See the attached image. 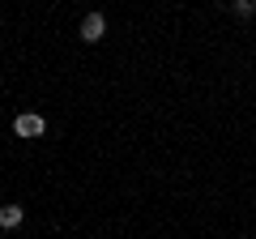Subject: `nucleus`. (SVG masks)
Listing matches in <instances>:
<instances>
[{
	"label": "nucleus",
	"instance_id": "1",
	"mask_svg": "<svg viewBox=\"0 0 256 239\" xmlns=\"http://www.w3.org/2000/svg\"><path fill=\"white\" fill-rule=\"evenodd\" d=\"M13 132L26 137V141H34V137H43V132H47V120L38 116V111H22V116L13 120Z\"/></svg>",
	"mask_w": 256,
	"mask_h": 239
},
{
	"label": "nucleus",
	"instance_id": "2",
	"mask_svg": "<svg viewBox=\"0 0 256 239\" xmlns=\"http://www.w3.org/2000/svg\"><path fill=\"white\" fill-rule=\"evenodd\" d=\"M77 34H82L86 43H98V38L107 34V18H102V13H90V18L82 22V30H77Z\"/></svg>",
	"mask_w": 256,
	"mask_h": 239
},
{
	"label": "nucleus",
	"instance_id": "3",
	"mask_svg": "<svg viewBox=\"0 0 256 239\" xmlns=\"http://www.w3.org/2000/svg\"><path fill=\"white\" fill-rule=\"evenodd\" d=\"M22 222H26V210L22 205H0V226L4 230H18Z\"/></svg>",
	"mask_w": 256,
	"mask_h": 239
},
{
	"label": "nucleus",
	"instance_id": "4",
	"mask_svg": "<svg viewBox=\"0 0 256 239\" xmlns=\"http://www.w3.org/2000/svg\"><path fill=\"white\" fill-rule=\"evenodd\" d=\"M252 4H256V0H235V4H230V9H235L239 18H252Z\"/></svg>",
	"mask_w": 256,
	"mask_h": 239
}]
</instances>
